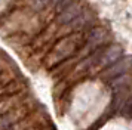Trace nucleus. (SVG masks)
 Returning <instances> with one entry per match:
<instances>
[{
  "label": "nucleus",
  "mask_w": 132,
  "mask_h": 130,
  "mask_svg": "<svg viewBox=\"0 0 132 130\" xmlns=\"http://www.w3.org/2000/svg\"><path fill=\"white\" fill-rule=\"evenodd\" d=\"M85 40H86V31H74L71 34H67L65 37L60 39L45 59L46 67L55 68L73 58L80 50V47L83 46Z\"/></svg>",
  "instance_id": "f257e3e1"
},
{
  "label": "nucleus",
  "mask_w": 132,
  "mask_h": 130,
  "mask_svg": "<svg viewBox=\"0 0 132 130\" xmlns=\"http://www.w3.org/2000/svg\"><path fill=\"white\" fill-rule=\"evenodd\" d=\"M131 70H132V56H120L117 61H114L113 64L102 68V71L100 72V77L104 81L108 83L113 78H117V77L128 74Z\"/></svg>",
  "instance_id": "f03ea898"
},
{
  "label": "nucleus",
  "mask_w": 132,
  "mask_h": 130,
  "mask_svg": "<svg viewBox=\"0 0 132 130\" xmlns=\"http://www.w3.org/2000/svg\"><path fill=\"white\" fill-rule=\"evenodd\" d=\"M30 109H31V106L28 104H24V105L18 106L15 109L7 111L6 114H2L0 115V130H6L11 126H13L15 123H18L19 120H22L25 115L30 114L31 112Z\"/></svg>",
  "instance_id": "20e7f679"
},
{
  "label": "nucleus",
  "mask_w": 132,
  "mask_h": 130,
  "mask_svg": "<svg viewBox=\"0 0 132 130\" xmlns=\"http://www.w3.org/2000/svg\"><path fill=\"white\" fill-rule=\"evenodd\" d=\"M120 56H123V47L120 44H107L104 47L101 56H100V62H98L96 68L102 70L110 64H113L114 61H117Z\"/></svg>",
  "instance_id": "39448f33"
},
{
  "label": "nucleus",
  "mask_w": 132,
  "mask_h": 130,
  "mask_svg": "<svg viewBox=\"0 0 132 130\" xmlns=\"http://www.w3.org/2000/svg\"><path fill=\"white\" fill-rule=\"evenodd\" d=\"M86 11V5L83 0H73L65 9H62L61 12H58L56 15V25H65L70 24L71 21H74L76 18H79L83 12Z\"/></svg>",
  "instance_id": "7ed1b4c3"
}]
</instances>
